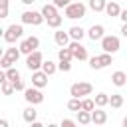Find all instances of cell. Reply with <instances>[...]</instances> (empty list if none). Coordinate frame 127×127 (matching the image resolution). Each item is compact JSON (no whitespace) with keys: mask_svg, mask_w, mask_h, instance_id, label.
<instances>
[{"mask_svg":"<svg viewBox=\"0 0 127 127\" xmlns=\"http://www.w3.org/2000/svg\"><path fill=\"white\" fill-rule=\"evenodd\" d=\"M0 127H8V121L6 119H0Z\"/></svg>","mask_w":127,"mask_h":127,"instance_id":"39","label":"cell"},{"mask_svg":"<svg viewBox=\"0 0 127 127\" xmlns=\"http://www.w3.org/2000/svg\"><path fill=\"white\" fill-rule=\"evenodd\" d=\"M52 2H54L58 8H65L67 4H71V0H52Z\"/></svg>","mask_w":127,"mask_h":127,"instance_id":"35","label":"cell"},{"mask_svg":"<svg viewBox=\"0 0 127 127\" xmlns=\"http://www.w3.org/2000/svg\"><path fill=\"white\" fill-rule=\"evenodd\" d=\"M119 18H121V22H127V8H125V10H121Z\"/></svg>","mask_w":127,"mask_h":127,"instance_id":"38","label":"cell"},{"mask_svg":"<svg viewBox=\"0 0 127 127\" xmlns=\"http://www.w3.org/2000/svg\"><path fill=\"white\" fill-rule=\"evenodd\" d=\"M91 123L95 125H105L107 123V111H103L101 107H95L91 111Z\"/></svg>","mask_w":127,"mask_h":127,"instance_id":"13","label":"cell"},{"mask_svg":"<svg viewBox=\"0 0 127 127\" xmlns=\"http://www.w3.org/2000/svg\"><path fill=\"white\" fill-rule=\"evenodd\" d=\"M22 119H24L28 125H32V123L38 119V111L34 109V105H32V103H30V105H28V107L22 111Z\"/></svg>","mask_w":127,"mask_h":127,"instance_id":"15","label":"cell"},{"mask_svg":"<svg viewBox=\"0 0 127 127\" xmlns=\"http://www.w3.org/2000/svg\"><path fill=\"white\" fill-rule=\"evenodd\" d=\"M85 10H87V6L83 2H71V4L65 6L64 14L69 20H81V18H85Z\"/></svg>","mask_w":127,"mask_h":127,"instance_id":"1","label":"cell"},{"mask_svg":"<svg viewBox=\"0 0 127 127\" xmlns=\"http://www.w3.org/2000/svg\"><path fill=\"white\" fill-rule=\"evenodd\" d=\"M91 91H93V85L87 83V81H77V83H71L69 85V95L71 97L83 99L85 95H91Z\"/></svg>","mask_w":127,"mask_h":127,"instance_id":"3","label":"cell"},{"mask_svg":"<svg viewBox=\"0 0 127 127\" xmlns=\"http://www.w3.org/2000/svg\"><path fill=\"white\" fill-rule=\"evenodd\" d=\"M42 14H44V18L48 20V18H52V16H56L58 14V6L52 2V4H44L42 6Z\"/></svg>","mask_w":127,"mask_h":127,"instance_id":"20","label":"cell"},{"mask_svg":"<svg viewBox=\"0 0 127 127\" xmlns=\"http://www.w3.org/2000/svg\"><path fill=\"white\" fill-rule=\"evenodd\" d=\"M24 99H26L28 103H32V105H38V103L44 101V93H42L40 87L32 85V87H26V89H24Z\"/></svg>","mask_w":127,"mask_h":127,"instance_id":"8","label":"cell"},{"mask_svg":"<svg viewBox=\"0 0 127 127\" xmlns=\"http://www.w3.org/2000/svg\"><path fill=\"white\" fill-rule=\"evenodd\" d=\"M95 105H97V107L109 105V95H107V93H97V95H95Z\"/></svg>","mask_w":127,"mask_h":127,"instance_id":"27","label":"cell"},{"mask_svg":"<svg viewBox=\"0 0 127 127\" xmlns=\"http://www.w3.org/2000/svg\"><path fill=\"white\" fill-rule=\"evenodd\" d=\"M89 67H91V69H103V64H101L99 56H93V58H89Z\"/></svg>","mask_w":127,"mask_h":127,"instance_id":"31","label":"cell"},{"mask_svg":"<svg viewBox=\"0 0 127 127\" xmlns=\"http://www.w3.org/2000/svg\"><path fill=\"white\" fill-rule=\"evenodd\" d=\"M99 60H101L103 67H107V65H111V64H113V54H109V52H103V54L99 56Z\"/></svg>","mask_w":127,"mask_h":127,"instance_id":"30","label":"cell"},{"mask_svg":"<svg viewBox=\"0 0 127 127\" xmlns=\"http://www.w3.org/2000/svg\"><path fill=\"white\" fill-rule=\"evenodd\" d=\"M36 0H22V4H26V6H30V4H34Z\"/></svg>","mask_w":127,"mask_h":127,"instance_id":"40","label":"cell"},{"mask_svg":"<svg viewBox=\"0 0 127 127\" xmlns=\"http://www.w3.org/2000/svg\"><path fill=\"white\" fill-rule=\"evenodd\" d=\"M97 105H95V99H89V97H83L81 99V109H85V111H93Z\"/></svg>","mask_w":127,"mask_h":127,"instance_id":"29","label":"cell"},{"mask_svg":"<svg viewBox=\"0 0 127 127\" xmlns=\"http://www.w3.org/2000/svg\"><path fill=\"white\" fill-rule=\"evenodd\" d=\"M121 36L127 38V22H123V26H121Z\"/></svg>","mask_w":127,"mask_h":127,"instance_id":"37","label":"cell"},{"mask_svg":"<svg viewBox=\"0 0 127 127\" xmlns=\"http://www.w3.org/2000/svg\"><path fill=\"white\" fill-rule=\"evenodd\" d=\"M58 67H60V71H69L71 69V62H60Z\"/></svg>","mask_w":127,"mask_h":127,"instance_id":"34","label":"cell"},{"mask_svg":"<svg viewBox=\"0 0 127 127\" xmlns=\"http://www.w3.org/2000/svg\"><path fill=\"white\" fill-rule=\"evenodd\" d=\"M46 22H48V26H50V28H54V30H58V28L62 26V22H64V16H60V14H56V16H52V18H48Z\"/></svg>","mask_w":127,"mask_h":127,"instance_id":"24","label":"cell"},{"mask_svg":"<svg viewBox=\"0 0 127 127\" xmlns=\"http://www.w3.org/2000/svg\"><path fill=\"white\" fill-rule=\"evenodd\" d=\"M58 58H60V62H71V60H73V54H71L69 46L60 48V50H58Z\"/></svg>","mask_w":127,"mask_h":127,"instance_id":"17","label":"cell"},{"mask_svg":"<svg viewBox=\"0 0 127 127\" xmlns=\"http://www.w3.org/2000/svg\"><path fill=\"white\" fill-rule=\"evenodd\" d=\"M12 65H14V62H12L6 54H2V58H0V67H2V69H8V67H12Z\"/></svg>","mask_w":127,"mask_h":127,"instance_id":"32","label":"cell"},{"mask_svg":"<svg viewBox=\"0 0 127 127\" xmlns=\"http://www.w3.org/2000/svg\"><path fill=\"white\" fill-rule=\"evenodd\" d=\"M67 109H69V111H75V113H77V111L81 109V99H79V97H71V99L67 101Z\"/></svg>","mask_w":127,"mask_h":127,"instance_id":"28","label":"cell"},{"mask_svg":"<svg viewBox=\"0 0 127 127\" xmlns=\"http://www.w3.org/2000/svg\"><path fill=\"white\" fill-rule=\"evenodd\" d=\"M54 42H56L60 48H64V46H69V42H71V36H69V32L58 30V32H54Z\"/></svg>","mask_w":127,"mask_h":127,"instance_id":"12","label":"cell"},{"mask_svg":"<svg viewBox=\"0 0 127 127\" xmlns=\"http://www.w3.org/2000/svg\"><path fill=\"white\" fill-rule=\"evenodd\" d=\"M20 20H22V24H30V26H40L46 18H44V14H42V10L40 12H36V10H26V12H22V16H20Z\"/></svg>","mask_w":127,"mask_h":127,"instance_id":"4","label":"cell"},{"mask_svg":"<svg viewBox=\"0 0 127 127\" xmlns=\"http://www.w3.org/2000/svg\"><path fill=\"white\" fill-rule=\"evenodd\" d=\"M42 64H44V54L40 50L32 52L30 56H26V67L30 71H36V69H42Z\"/></svg>","mask_w":127,"mask_h":127,"instance_id":"7","label":"cell"},{"mask_svg":"<svg viewBox=\"0 0 127 127\" xmlns=\"http://www.w3.org/2000/svg\"><path fill=\"white\" fill-rule=\"evenodd\" d=\"M123 127H127V117H123Z\"/></svg>","mask_w":127,"mask_h":127,"instance_id":"41","label":"cell"},{"mask_svg":"<svg viewBox=\"0 0 127 127\" xmlns=\"http://www.w3.org/2000/svg\"><path fill=\"white\" fill-rule=\"evenodd\" d=\"M87 6H89L93 12H105L107 0H87Z\"/></svg>","mask_w":127,"mask_h":127,"instance_id":"19","label":"cell"},{"mask_svg":"<svg viewBox=\"0 0 127 127\" xmlns=\"http://www.w3.org/2000/svg\"><path fill=\"white\" fill-rule=\"evenodd\" d=\"M20 52L24 54V56H30L32 52H36L38 48H40V38L38 36H30V38H24L22 42H20Z\"/></svg>","mask_w":127,"mask_h":127,"instance_id":"5","label":"cell"},{"mask_svg":"<svg viewBox=\"0 0 127 127\" xmlns=\"http://www.w3.org/2000/svg\"><path fill=\"white\" fill-rule=\"evenodd\" d=\"M67 32H69L71 40H79V42H81V40H83V36H85V30H83L81 26H71Z\"/></svg>","mask_w":127,"mask_h":127,"instance_id":"21","label":"cell"},{"mask_svg":"<svg viewBox=\"0 0 127 127\" xmlns=\"http://www.w3.org/2000/svg\"><path fill=\"white\" fill-rule=\"evenodd\" d=\"M79 125H89L91 123V111H85V109H79L77 111V119H75Z\"/></svg>","mask_w":127,"mask_h":127,"instance_id":"18","label":"cell"},{"mask_svg":"<svg viewBox=\"0 0 127 127\" xmlns=\"http://www.w3.org/2000/svg\"><path fill=\"white\" fill-rule=\"evenodd\" d=\"M22 36H24V26H22V24H10V26L4 30V34H2V38H4L6 44H14V42L20 40Z\"/></svg>","mask_w":127,"mask_h":127,"instance_id":"2","label":"cell"},{"mask_svg":"<svg viewBox=\"0 0 127 127\" xmlns=\"http://www.w3.org/2000/svg\"><path fill=\"white\" fill-rule=\"evenodd\" d=\"M105 14H107L109 18H119V14H121V6H119L117 2H107V6H105Z\"/></svg>","mask_w":127,"mask_h":127,"instance_id":"16","label":"cell"},{"mask_svg":"<svg viewBox=\"0 0 127 127\" xmlns=\"http://www.w3.org/2000/svg\"><path fill=\"white\" fill-rule=\"evenodd\" d=\"M119 48H121V40L117 36H103L101 38V50L103 52L115 54V52H119Z\"/></svg>","mask_w":127,"mask_h":127,"instance_id":"6","label":"cell"},{"mask_svg":"<svg viewBox=\"0 0 127 127\" xmlns=\"http://www.w3.org/2000/svg\"><path fill=\"white\" fill-rule=\"evenodd\" d=\"M77 121H73V119H62V127H73Z\"/></svg>","mask_w":127,"mask_h":127,"instance_id":"36","label":"cell"},{"mask_svg":"<svg viewBox=\"0 0 127 127\" xmlns=\"http://www.w3.org/2000/svg\"><path fill=\"white\" fill-rule=\"evenodd\" d=\"M8 16V0H0V18Z\"/></svg>","mask_w":127,"mask_h":127,"instance_id":"33","label":"cell"},{"mask_svg":"<svg viewBox=\"0 0 127 127\" xmlns=\"http://www.w3.org/2000/svg\"><path fill=\"white\" fill-rule=\"evenodd\" d=\"M111 83H113V85H117V87L127 85V73H125V71H121V69L113 71V73H111Z\"/></svg>","mask_w":127,"mask_h":127,"instance_id":"14","label":"cell"},{"mask_svg":"<svg viewBox=\"0 0 127 127\" xmlns=\"http://www.w3.org/2000/svg\"><path fill=\"white\" fill-rule=\"evenodd\" d=\"M69 50H71V54H73V60H79V62L89 60L87 50H85V46H81L79 40H71V42H69Z\"/></svg>","mask_w":127,"mask_h":127,"instance_id":"9","label":"cell"},{"mask_svg":"<svg viewBox=\"0 0 127 127\" xmlns=\"http://www.w3.org/2000/svg\"><path fill=\"white\" fill-rule=\"evenodd\" d=\"M0 87H2V93H4V95H10L12 91H16V87H14V83H12L10 79L0 81Z\"/></svg>","mask_w":127,"mask_h":127,"instance_id":"26","label":"cell"},{"mask_svg":"<svg viewBox=\"0 0 127 127\" xmlns=\"http://www.w3.org/2000/svg\"><path fill=\"white\" fill-rule=\"evenodd\" d=\"M109 105H111L113 109H119V107L123 105V95H121V93H111V95H109Z\"/></svg>","mask_w":127,"mask_h":127,"instance_id":"23","label":"cell"},{"mask_svg":"<svg viewBox=\"0 0 127 127\" xmlns=\"http://www.w3.org/2000/svg\"><path fill=\"white\" fill-rule=\"evenodd\" d=\"M4 54H6V56H8V58L14 62V64H16V62L20 60V56H22L20 48H6V52H4Z\"/></svg>","mask_w":127,"mask_h":127,"instance_id":"25","label":"cell"},{"mask_svg":"<svg viewBox=\"0 0 127 127\" xmlns=\"http://www.w3.org/2000/svg\"><path fill=\"white\" fill-rule=\"evenodd\" d=\"M105 36V28L101 24H93L89 30H87V38L93 40V42H101V38Z\"/></svg>","mask_w":127,"mask_h":127,"instance_id":"11","label":"cell"},{"mask_svg":"<svg viewBox=\"0 0 127 127\" xmlns=\"http://www.w3.org/2000/svg\"><path fill=\"white\" fill-rule=\"evenodd\" d=\"M48 77H50V75H48L44 69H36V71H32V85L44 89V87L48 85Z\"/></svg>","mask_w":127,"mask_h":127,"instance_id":"10","label":"cell"},{"mask_svg":"<svg viewBox=\"0 0 127 127\" xmlns=\"http://www.w3.org/2000/svg\"><path fill=\"white\" fill-rule=\"evenodd\" d=\"M42 69H44V71H46L48 75H54V73H56V71H58L60 67H58V64H54L52 60H48V62L44 60V64H42Z\"/></svg>","mask_w":127,"mask_h":127,"instance_id":"22","label":"cell"}]
</instances>
